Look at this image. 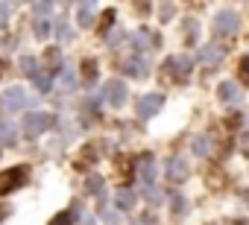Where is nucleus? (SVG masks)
I'll list each match as a JSON object with an SVG mask.
<instances>
[{"label": "nucleus", "instance_id": "412c9836", "mask_svg": "<svg viewBox=\"0 0 249 225\" xmlns=\"http://www.w3.org/2000/svg\"><path fill=\"white\" fill-rule=\"evenodd\" d=\"M82 79H85V82L97 79V62H94V59H85V62H82Z\"/></svg>", "mask_w": 249, "mask_h": 225}, {"label": "nucleus", "instance_id": "a211bd4d", "mask_svg": "<svg viewBox=\"0 0 249 225\" xmlns=\"http://www.w3.org/2000/svg\"><path fill=\"white\" fill-rule=\"evenodd\" d=\"M33 82H36V88H38L41 94H47V91H50V85H53V79H50V73H44V70H38Z\"/></svg>", "mask_w": 249, "mask_h": 225}, {"label": "nucleus", "instance_id": "9b49d317", "mask_svg": "<svg viewBox=\"0 0 249 225\" xmlns=\"http://www.w3.org/2000/svg\"><path fill=\"white\" fill-rule=\"evenodd\" d=\"M123 73H129V76H147L150 73V64L144 62V59H126V62H123Z\"/></svg>", "mask_w": 249, "mask_h": 225}, {"label": "nucleus", "instance_id": "5701e85b", "mask_svg": "<svg viewBox=\"0 0 249 225\" xmlns=\"http://www.w3.org/2000/svg\"><path fill=\"white\" fill-rule=\"evenodd\" d=\"M85 190H88V193H103V178H100V176H91V178L85 181Z\"/></svg>", "mask_w": 249, "mask_h": 225}, {"label": "nucleus", "instance_id": "72a5a7b5", "mask_svg": "<svg viewBox=\"0 0 249 225\" xmlns=\"http://www.w3.org/2000/svg\"><path fill=\"white\" fill-rule=\"evenodd\" d=\"M103 219H106V222H108V225H114V222H117V219H120V216H117V213H114V210H106V213H103Z\"/></svg>", "mask_w": 249, "mask_h": 225}, {"label": "nucleus", "instance_id": "4be33fe9", "mask_svg": "<svg viewBox=\"0 0 249 225\" xmlns=\"http://www.w3.org/2000/svg\"><path fill=\"white\" fill-rule=\"evenodd\" d=\"M50 225H73V210H62L50 219Z\"/></svg>", "mask_w": 249, "mask_h": 225}, {"label": "nucleus", "instance_id": "4468645a", "mask_svg": "<svg viewBox=\"0 0 249 225\" xmlns=\"http://www.w3.org/2000/svg\"><path fill=\"white\" fill-rule=\"evenodd\" d=\"M199 59H202L205 64H217V62L223 59V47H202Z\"/></svg>", "mask_w": 249, "mask_h": 225}, {"label": "nucleus", "instance_id": "f257e3e1", "mask_svg": "<svg viewBox=\"0 0 249 225\" xmlns=\"http://www.w3.org/2000/svg\"><path fill=\"white\" fill-rule=\"evenodd\" d=\"M191 70H194V62H191L188 56H170V59H164V64H161V73L170 76L173 82H185V79L191 76Z\"/></svg>", "mask_w": 249, "mask_h": 225}, {"label": "nucleus", "instance_id": "9d476101", "mask_svg": "<svg viewBox=\"0 0 249 225\" xmlns=\"http://www.w3.org/2000/svg\"><path fill=\"white\" fill-rule=\"evenodd\" d=\"M135 41H138V44H144L147 50H156V47L161 44V38H159V32H153L150 27H141V30L135 32Z\"/></svg>", "mask_w": 249, "mask_h": 225}, {"label": "nucleus", "instance_id": "393cba45", "mask_svg": "<svg viewBox=\"0 0 249 225\" xmlns=\"http://www.w3.org/2000/svg\"><path fill=\"white\" fill-rule=\"evenodd\" d=\"M33 30H36V35H38V38H47V32H50V24H47L44 18H38V21L33 24Z\"/></svg>", "mask_w": 249, "mask_h": 225}, {"label": "nucleus", "instance_id": "f704fd0d", "mask_svg": "<svg viewBox=\"0 0 249 225\" xmlns=\"http://www.w3.org/2000/svg\"><path fill=\"white\" fill-rule=\"evenodd\" d=\"M240 76H243V79L249 76V59H240Z\"/></svg>", "mask_w": 249, "mask_h": 225}, {"label": "nucleus", "instance_id": "c756f323", "mask_svg": "<svg viewBox=\"0 0 249 225\" xmlns=\"http://www.w3.org/2000/svg\"><path fill=\"white\" fill-rule=\"evenodd\" d=\"M12 12V3H0V27L6 24V15Z\"/></svg>", "mask_w": 249, "mask_h": 225}, {"label": "nucleus", "instance_id": "a19ab883", "mask_svg": "<svg viewBox=\"0 0 249 225\" xmlns=\"http://www.w3.org/2000/svg\"><path fill=\"white\" fill-rule=\"evenodd\" d=\"M0 76H3V64H0Z\"/></svg>", "mask_w": 249, "mask_h": 225}, {"label": "nucleus", "instance_id": "6e6552de", "mask_svg": "<svg viewBox=\"0 0 249 225\" xmlns=\"http://www.w3.org/2000/svg\"><path fill=\"white\" fill-rule=\"evenodd\" d=\"M0 102H3V108H9V111H21L27 105V94H24V88H9V91H3Z\"/></svg>", "mask_w": 249, "mask_h": 225}, {"label": "nucleus", "instance_id": "7c9ffc66", "mask_svg": "<svg viewBox=\"0 0 249 225\" xmlns=\"http://www.w3.org/2000/svg\"><path fill=\"white\" fill-rule=\"evenodd\" d=\"M120 176H123V181H129V176H132V167H129V161H120Z\"/></svg>", "mask_w": 249, "mask_h": 225}, {"label": "nucleus", "instance_id": "cd10ccee", "mask_svg": "<svg viewBox=\"0 0 249 225\" xmlns=\"http://www.w3.org/2000/svg\"><path fill=\"white\" fill-rule=\"evenodd\" d=\"M111 21H114V9H106V12H103V18H100V30L106 32V30L111 27Z\"/></svg>", "mask_w": 249, "mask_h": 225}, {"label": "nucleus", "instance_id": "f3484780", "mask_svg": "<svg viewBox=\"0 0 249 225\" xmlns=\"http://www.w3.org/2000/svg\"><path fill=\"white\" fill-rule=\"evenodd\" d=\"M237 94H240V91H237V85H234V82H223V85H220V99H223V102L237 99Z\"/></svg>", "mask_w": 249, "mask_h": 225}, {"label": "nucleus", "instance_id": "473e14b6", "mask_svg": "<svg viewBox=\"0 0 249 225\" xmlns=\"http://www.w3.org/2000/svg\"><path fill=\"white\" fill-rule=\"evenodd\" d=\"M185 35H188V38H191V41H194V38H196V21H191V24H188V27H185Z\"/></svg>", "mask_w": 249, "mask_h": 225}, {"label": "nucleus", "instance_id": "ddd939ff", "mask_svg": "<svg viewBox=\"0 0 249 225\" xmlns=\"http://www.w3.org/2000/svg\"><path fill=\"white\" fill-rule=\"evenodd\" d=\"M114 205H117L120 210H129V208L135 205V193H132V190H117V196H114Z\"/></svg>", "mask_w": 249, "mask_h": 225}, {"label": "nucleus", "instance_id": "e433bc0d", "mask_svg": "<svg viewBox=\"0 0 249 225\" xmlns=\"http://www.w3.org/2000/svg\"><path fill=\"white\" fill-rule=\"evenodd\" d=\"M240 149L249 155V135H243V138H240Z\"/></svg>", "mask_w": 249, "mask_h": 225}, {"label": "nucleus", "instance_id": "f8f14e48", "mask_svg": "<svg viewBox=\"0 0 249 225\" xmlns=\"http://www.w3.org/2000/svg\"><path fill=\"white\" fill-rule=\"evenodd\" d=\"M62 67V50L59 47H50L47 56H44V73H56Z\"/></svg>", "mask_w": 249, "mask_h": 225}, {"label": "nucleus", "instance_id": "58836bf2", "mask_svg": "<svg viewBox=\"0 0 249 225\" xmlns=\"http://www.w3.org/2000/svg\"><path fill=\"white\" fill-rule=\"evenodd\" d=\"M6 216H9V208H6V205H0V222H3Z\"/></svg>", "mask_w": 249, "mask_h": 225}, {"label": "nucleus", "instance_id": "a878e982", "mask_svg": "<svg viewBox=\"0 0 249 225\" xmlns=\"http://www.w3.org/2000/svg\"><path fill=\"white\" fill-rule=\"evenodd\" d=\"M185 210H188V202L182 196H173V213L176 216H185Z\"/></svg>", "mask_w": 249, "mask_h": 225}, {"label": "nucleus", "instance_id": "4c0bfd02", "mask_svg": "<svg viewBox=\"0 0 249 225\" xmlns=\"http://www.w3.org/2000/svg\"><path fill=\"white\" fill-rule=\"evenodd\" d=\"M135 9H138L141 15H147V12H150V3H135Z\"/></svg>", "mask_w": 249, "mask_h": 225}, {"label": "nucleus", "instance_id": "b1692460", "mask_svg": "<svg viewBox=\"0 0 249 225\" xmlns=\"http://www.w3.org/2000/svg\"><path fill=\"white\" fill-rule=\"evenodd\" d=\"M0 144H3V146L15 144V129H12V126H3V129H0Z\"/></svg>", "mask_w": 249, "mask_h": 225}, {"label": "nucleus", "instance_id": "7ed1b4c3", "mask_svg": "<svg viewBox=\"0 0 249 225\" xmlns=\"http://www.w3.org/2000/svg\"><path fill=\"white\" fill-rule=\"evenodd\" d=\"M24 181H27V170H24V167H9V170H3V173H0V196L15 193Z\"/></svg>", "mask_w": 249, "mask_h": 225}, {"label": "nucleus", "instance_id": "aec40b11", "mask_svg": "<svg viewBox=\"0 0 249 225\" xmlns=\"http://www.w3.org/2000/svg\"><path fill=\"white\" fill-rule=\"evenodd\" d=\"M21 70H24L27 76H33V79H36V73H38V62H36L33 56H24V59H21Z\"/></svg>", "mask_w": 249, "mask_h": 225}, {"label": "nucleus", "instance_id": "f03ea898", "mask_svg": "<svg viewBox=\"0 0 249 225\" xmlns=\"http://www.w3.org/2000/svg\"><path fill=\"white\" fill-rule=\"evenodd\" d=\"M53 123L50 114H44V111H30V114H24V138H38L41 132H47V126Z\"/></svg>", "mask_w": 249, "mask_h": 225}, {"label": "nucleus", "instance_id": "ea45409f", "mask_svg": "<svg viewBox=\"0 0 249 225\" xmlns=\"http://www.w3.org/2000/svg\"><path fill=\"white\" fill-rule=\"evenodd\" d=\"M135 225H153V216H147V219H141V222H135Z\"/></svg>", "mask_w": 249, "mask_h": 225}, {"label": "nucleus", "instance_id": "423d86ee", "mask_svg": "<svg viewBox=\"0 0 249 225\" xmlns=\"http://www.w3.org/2000/svg\"><path fill=\"white\" fill-rule=\"evenodd\" d=\"M237 32V15L234 12H220L214 18V35H231Z\"/></svg>", "mask_w": 249, "mask_h": 225}, {"label": "nucleus", "instance_id": "c85d7f7f", "mask_svg": "<svg viewBox=\"0 0 249 225\" xmlns=\"http://www.w3.org/2000/svg\"><path fill=\"white\" fill-rule=\"evenodd\" d=\"M71 38H73V32H71V27H68V24H59V41H62V44H68Z\"/></svg>", "mask_w": 249, "mask_h": 225}, {"label": "nucleus", "instance_id": "20e7f679", "mask_svg": "<svg viewBox=\"0 0 249 225\" xmlns=\"http://www.w3.org/2000/svg\"><path fill=\"white\" fill-rule=\"evenodd\" d=\"M161 105H164V96L161 94H144L138 99V114L141 117H156L159 111H161Z\"/></svg>", "mask_w": 249, "mask_h": 225}, {"label": "nucleus", "instance_id": "bb28decb", "mask_svg": "<svg viewBox=\"0 0 249 225\" xmlns=\"http://www.w3.org/2000/svg\"><path fill=\"white\" fill-rule=\"evenodd\" d=\"M50 9H53V6L47 3V0H36V3H33V12H36V15H50Z\"/></svg>", "mask_w": 249, "mask_h": 225}, {"label": "nucleus", "instance_id": "1a4fd4ad", "mask_svg": "<svg viewBox=\"0 0 249 225\" xmlns=\"http://www.w3.org/2000/svg\"><path fill=\"white\" fill-rule=\"evenodd\" d=\"M106 99L111 105H123L126 102V85H123L120 79H108L106 82Z\"/></svg>", "mask_w": 249, "mask_h": 225}, {"label": "nucleus", "instance_id": "dca6fc26", "mask_svg": "<svg viewBox=\"0 0 249 225\" xmlns=\"http://www.w3.org/2000/svg\"><path fill=\"white\" fill-rule=\"evenodd\" d=\"M97 161V152H94V146H85L82 152H79V158H76V167L79 170H85V167H91Z\"/></svg>", "mask_w": 249, "mask_h": 225}, {"label": "nucleus", "instance_id": "6ab92c4d", "mask_svg": "<svg viewBox=\"0 0 249 225\" xmlns=\"http://www.w3.org/2000/svg\"><path fill=\"white\" fill-rule=\"evenodd\" d=\"M191 146H194V152H196V155H208V152H211V144H208V138H205V135H196Z\"/></svg>", "mask_w": 249, "mask_h": 225}, {"label": "nucleus", "instance_id": "39448f33", "mask_svg": "<svg viewBox=\"0 0 249 225\" xmlns=\"http://www.w3.org/2000/svg\"><path fill=\"white\" fill-rule=\"evenodd\" d=\"M164 176H167L170 184H182V181H188V161H182V158H170L167 167H164Z\"/></svg>", "mask_w": 249, "mask_h": 225}, {"label": "nucleus", "instance_id": "2eb2a0df", "mask_svg": "<svg viewBox=\"0 0 249 225\" xmlns=\"http://www.w3.org/2000/svg\"><path fill=\"white\" fill-rule=\"evenodd\" d=\"M79 24L94 27V3H79Z\"/></svg>", "mask_w": 249, "mask_h": 225}, {"label": "nucleus", "instance_id": "0eeeda50", "mask_svg": "<svg viewBox=\"0 0 249 225\" xmlns=\"http://www.w3.org/2000/svg\"><path fill=\"white\" fill-rule=\"evenodd\" d=\"M135 161H138L141 184H144L147 190H153V181H156V161H153V155H141V158H135Z\"/></svg>", "mask_w": 249, "mask_h": 225}, {"label": "nucleus", "instance_id": "2f4dec72", "mask_svg": "<svg viewBox=\"0 0 249 225\" xmlns=\"http://www.w3.org/2000/svg\"><path fill=\"white\" fill-rule=\"evenodd\" d=\"M173 12H176L173 3H164V6H161V18H173Z\"/></svg>", "mask_w": 249, "mask_h": 225}, {"label": "nucleus", "instance_id": "c9c22d12", "mask_svg": "<svg viewBox=\"0 0 249 225\" xmlns=\"http://www.w3.org/2000/svg\"><path fill=\"white\" fill-rule=\"evenodd\" d=\"M62 82H65V88H71V91H73V76H71V73H68V70H65V73H62Z\"/></svg>", "mask_w": 249, "mask_h": 225}]
</instances>
